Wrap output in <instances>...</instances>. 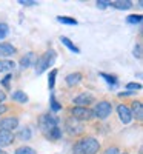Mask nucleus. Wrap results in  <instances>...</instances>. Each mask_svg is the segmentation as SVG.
Masks as SVG:
<instances>
[{
  "instance_id": "f257e3e1",
  "label": "nucleus",
  "mask_w": 143,
  "mask_h": 154,
  "mask_svg": "<svg viewBox=\"0 0 143 154\" xmlns=\"http://www.w3.org/2000/svg\"><path fill=\"white\" fill-rule=\"evenodd\" d=\"M54 60H56V53L54 51H48V53H45L40 59L35 60V72L42 74L45 69H48L51 65H53Z\"/></svg>"
},
{
  "instance_id": "f03ea898",
  "label": "nucleus",
  "mask_w": 143,
  "mask_h": 154,
  "mask_svg": "<svg viewBox=\"0 0 143 154\" xmlns=\"http://www.w3.org/2000/svg\"><path fill=\"white\" fill-rule=\"evenodd\" d=\"M57 123H59V119L54 117V116H49V114L42 116V119H40V128H42L43 134L48 137V134L53 131L54 128H57Z\"/></svg>"
},
{
  "instance_id": "7ed1b4c3",
  "label": "nucleus",
  "mask_w": 143,
  "mask_h": 154,
  "mask_svg": "<svg viewBox=\"0 0 143 154\" xmlns=\"http://www.w3.org/2000/svg\"><path fill=\"white\" fill-rule=\"evenodd\" d=\"M79 145H80L83 154H96L99 151V148H100L99 142L94 137H85L83 140L79 142Z\"/></svg>"
},
{
  "instance_id": "20e7f679",
  "label": "nucleus",
  "mask_w": 143,
  "mask_h": 154,
  "mask_svg": "<svg viewBox=\"0 0 143 154\" xmlns=\"http://www.w3.org/2000/svg\"><path fill=\"white\" fill-rule=\"evenodd\" d=\"M111 111H112V105L109 103V102H99V103L96 105V109H94L93 114H96L99 119L103 120L111 114Z\"/></svg>"
},
{
  "instance_id": "39448f33",
  "label": "nucleus",
  "mask_w": 143,
  "mask_h": 154,
  "mask_svg": "<svg viewBox=\"0 0 143 154\" xmlns=\"http://www.w3.org/2000/svg\"><path fill=\"white\" fill-rule=\"evenodd\" d=\"M72 117L75 120H89L93 117V111L88 109V108L75 106V108H72Z\"/></svg>"
},
{
  "instance_id": "423d86ee",
  "label": "nucleus",
  "mask_w": 143,
  "mask_h": 154,
  "mask_svg": "<svg viewBox=\"0 0 143 154\" xmlns=\"http://www.w3.org/2000/svg\"><path fill=\"white\" fill-rule=\"evenodd\" d=\"M93 102H94V97L91 96V94H88V93H83V94L77 96V97L74 99V103H75L77 106H82V108H86V105L93 103Z\"/></svg>"
},
{
  "instance_id": "0eeeda50",
  "label": "nucleus",
  "mask_w": 143,
  "mask_h": 154,
  "mask_svg": "<svg viewBox=\"0 0 143 154\" xmlns=\"http://www.w3.org/2000/svg\"><path fill=\"white\" fill-rule=\"evenodd\" d=\"M17 125H19V120L16 117H6L0 122V128H2L3 131H9V133L14 130V128H17Z\"/></svg>"
},
{
  "instance_id": "6e6552de",
  "label": "nucleus",
  "mask_w": 143,
  "mask_h": 154,
  "mask_svg": "<svg viewBox=\"0 0 143 154\" xmlns=\"http://www.w3.org/2000/svg\"><path fill=\"white\" fill-rule=\"evenodd\" d=\"M117 111H119L120 120H122L123 123H129V122L132 120V112H131V109H129L128 106H125V105H119Z\"/></svg>"
},
{
  "instance_id": "1a4fd4ad",
  "label": "nucleus",
  "mask_w": 143,
  "mask_h": 154,
  "mask_svg": "<svg viewBox=\"0 0 143 154\" xmlns=\"http://www.w3.org/2000/svg\"><path fill=\"white\" fill-rule=\"evenodd\" d=\"M66 128H68V131L71 133V134H80L82 131H83V126L77 122L74 117L72 119H69L68 122H66Z\"/></svg>"
},
{
  "instance_id": "9d476101",
  "label": "nucleus",
  "mask_w": 143,
  "mask_h": 154,
  "mask_svg": "<svg viewBox=\"0 0 143 154\" xmlns=\"http://www.w3.org/2000/svg\"><path fill=\"white\" fill-rule=\"evenodd\" d=\"M14 142V134L9 131L0 130V146H8Z\"/></svg>"
},
{
  "instance_id": "9b49d317",
  "label": "nucleus",
  "mask_w": 143,
  "mask_h": 154,
  "mask_svg": "<svg viewBox=\"0 0 143 154\" xmlns=\"http://www.w3.org/2000/svg\"><path fill=\"white\" fill-rule=\"evenodd\" d=\"M34 63H35V54L34 53H28L20 59V66L22 68H29V66L34 65Z\"/></svg>"
},
{
  "instance_id": "f8f14e48",
  "label": "nucleus",
  "mask_w": 143,
  "mask_h": 154,
  "mask_svg": "<svg viewBox=\"0 0 143 154\" xmlns=\"http://www.w3.org/2000/svg\"><path fill=\"white\" fill-rule=\"evenodd\" d=\"M16 48L9 43H0V57H9L12 54H16Z\"/></svg>"
},
{
  "instance_id": "ddd939ff",
  "label": "nucleus",
  "mask_w": 143,
  "mask_h": 154,
  "mask_svg": "<svg viewBox=\"0 0 143 154\" xmlns=\"http://www.w3.org/2000/svg\"><path fill=\"white\" fill-rule=\"evenodd\" d=\"M111 6L117 9H129V8H132V2H129V0H117V2L111 3Z\"/></svg>"
},
{
  "instance_id": "4468645a",
  "label": "nucleus",
  "mask_w": 143,
  "mask_h": 154,
  "mask_svg": "<svg viewBox=\"0 0 143 154\" xmlns=\"http://www.w3.org/2000/svg\"><path fill=\"white\" fill-rule=\"evenodd\" d=\"M82 80V74L80 72H74V74H69V75H66V83L69 85V86H74V85H77Z\"/></svg>"
},
{
  "instance_id": "2eb2a0df",
  "label": "nucleus",
  "mask_w": 143,
  "mask_h": 154,
  "mask_svg": "<svg viewBox=\"0 0 143 154\" xmlns=\"http://www.w3.org/2000/svg\"><path fill=\"white\" fill-rule=\"evenodd\" d=\"M14 66H16V63L11 60H0V72L11 71V69H14Z\"/></svg>"
},
{
  "instance_id": "dca6fc26",
  "label": "nucleus",
  "mask_w": 143,
  "mask_h": 154,
  "mask_svg": "<svg viewBox=\"0 0 143 154\" xmlns=\"http://www.w3.org/2000/svg\"><path fill=\"white\" fill-rule=\"evenodd\" d=\"M132 111H134V116H135L138 120L143 119V108H141L140 102H134V103H132Z\"/></svg>"
},
{
  "instance_id": "f3484780",
  "label": "nucleus",
  "mask_w": 143,
  "mask_h": 154,
  "mask_svg": "<svg viewBox=\"0 0 143 154\" xmlns=\"http://www.w3.org/2000/svg\"><path fill=\"white\" fill-rule=\"evenodd\" d=\"M62 43H63L65 46H68V48L72 51V53H75V54H79V53H80V49L77 48V46H75V45H74V43L69 40V38H68V37H62Z\"/></svg>"
},
{
  "instance_id": "a211bd4d",
  "label": "nucleus",
  "mask_w": 143,
  "mask_h": 154,
  "mask_svg": "<svg viewBox=\"0 0 143 154\" xmlns=\"http://www.w3.org/2000/svg\"><path fill=\"white\" fill-rule=\"evenodd\" d=\"M12 100H16V102H22V103H25V102H28V96L25 94L23 91H16V93H12Z\"/></svg>"
},
{
  "instance_id": "6ab92c4d",
  "label": "nucleus",
  "mask_w": 143,
  "mask_h": 154,
  "mask_svg": "<svg viewBox=\"0 0 143 154\" xmlns=\"http://www.w3.org/2000/svg\"><path fill=\"white\" fill-rule=\"evenodd\" d=\"M16 154H37V152L29 146H20V148L16 149Z\"/></svg>"
},
{
  "instance_id": "aec40b11",
  "label": "nucleus",
  "mask_w": 143,
  "mask_h": 154,
  "mask_svg": "<svg viewBox=\"0 0 143 154\" xmlns=\"http://www.w3.org/2000/svg\"><path fill=\"white\" fill-rule=\"evenodd\" d=\"M19 139H22V140H29V139H31L29 128H25V130H22V131L19 133Z\"/></svg>"
},
{
  "instance_id": "412c9836",
  "label": "nucleus",
  "mask_w": 143,
  "mask_h": 154,
  "mask_svg": "<svg viewBox=\"0 0 143 154\" xmlns=\"http://www.w3.org/2000/svg\"><path fill=\"white\" fill-rule=\"evenodd\" d=\"M9 32V28L6 23H0V38H5Z\"/></svg>"
},
{
  "instance_id": "4be33fe9",
  "label": "nucleus",
  "mask_w": 143,
  "mask_h": 154,
  "mask_svg": "<svg viewBox=\"0 0 143 154\" xmlns=\"http://www.w3.org/2000/svg\"><path fill=\"white\" fill-rule=\"evenodd\" d=\"M60 136H62V131H60V128H59V126H57V128H54V130L48 134V137H49V139H53V140L59 139Z\"/></svg>"
},
{
  "instance_id": "5701e85b",
  "label": "nucleus",
  "mask_w": 143,
  "mask_h": 154,
  "mask_svg": "<svg viewBox=\"0 0 143 154\" xmlns=\"http://www.w3.org/2000/svg\"><path fill=\"white\" fill-rule=\"evenodd\" d=\"M56 75H57V69H53V71H51V74H49V80H48V83H49V89H53V88H54Z\"/></svg>"
},
{
  "instance_id": "b1692460",
  "label": "nucleus",
  "mask_w": 143,
  "mask_h": 154,
  "mask_svg": "<svg viewBox=\"0 0 143 154\" xmlns=\"http://www.w3.org/2000/svg\"><path fill=\"white\" fill-rule=\"evenodd\" d=\"M51 108H53L54 111H59L62 106L59 105V102L56 100V97H54V94H51Z\"/></svg>"
},
{
  "instance_id": "393cba45",
  "label": "nucleus",
  "mask_w": 143,
  "mask_h": 154,
  "mask_svg": "<svg viewBox=\"0 0 143 154\" xmlns=\"http://www.w3.org/2000/svg\"><path fill=\"white\" fill-rule=\"evenodd\" d=\"M128 22H129V23H140V22H141V16H138V14H132V16H129V17H128Z\"/></svg>"
},
{
  "instance_id": "a878e982",
  "label": "nucleus",
  "mask_w": 143,
  "mask_h": 154,
  "mask_svg": "<svg viewBox=\"0 0 143 154\" xmlns=\"http://www.w3.org/2000/svg\"><path fill=\"white\" fill-rule=\"evenodd\" d=\"M59 22L60 23H66V25H77V22L74 19H69V17H59Z\"/></svg>"
},
{
  "instance_id": "bb28decb",
  "label": "nucleus",
  "mask_w": 143,
  "mask_h": 154,
  "mask_svg": "<svg viewBox=\"0 0 143 154\" xmlns=\"http://www.w3.org/2000/svg\"><path fill=\"white\" fill-rule=\"evenodd\" d=\"M100 75H102V77H105V80H106L108 83H115V82H117L114 75H109V74H105V72H102Z\"/></svg>"
},
{
  "instance_id": "cd10ccee",
  "label": "nucleus",
  "mask_w": 143,
  "mask_h": 154,
  "mask_svg": "<svg viewBox=\"0 0 143 154\" xmlns=\"http://www.w3.org/2000/svg\"><path fill=\"white\" fill-rule=\"evenodd\" d=\"M19 3L23 5V6H32V5H37V2H34V0H20Z\"/></svg>"
},
{
  "instance_id": "c85d7f7f",
  "label": "nucleus",
  "mask_w": 143,
  "mask_h": 154,
  "mask_svg": "<svg viewBox=\"0 0 143 154\" xmlns=\"http://www.w3.org/2000/svg\"><path fill=\"white\" fill-rule=\"evenodd\" d=\"M108 5H111V2H106V0H99V2H97V6L102 8V9H105Z\"/></svg>"
},
{
  "instance_id": "c756f323",
  "label": "nucleus",
  "mask_w": 143,
  "mask_h": 154,
  "mask_svg": "<svg viewBox=\"0 0 143 154\" xmlns=\"http://www.w3.org/2000/svg\"><path fill=\"white\" fill-rule=\"evenodd\" d=\"M134 56L138 57V59L141 57V46H140V45H137V46L134 48Z\"/></svg>"
},
{
  "instance_id": "7c9ffc66",
  "label": "nucleus",
  "mask_w": 143,
  "mask_h": 154,
  "mask_svg": "<svg viewBox=\"0 0 143 154\" xmlns=\"http://www.w3.org/2000/svg\"><path fill=\"white\" fill-rule=\"evenodd\" d=\"M126 88L128 89H141V85L140 83H128Z\"/></svg>"
},
{
  "instance_id": "2f4dec72",
  "label": "nucleus",
  "mask_w": 143,
  "mask_h": 154,
  "mask_svg": "<svg viewBox=\"0 0 143 154\" xmlns=\"http://www.w3.org/2000/svg\"><path fill=\"white\" fill-rule=\"evenodd\" d=\"M106 154H120V151L117 149V148H108Z\"/></svg>"
},
{
  "instance_id": "473e14b6",
  "label": "nucleus",
  "mask_w": 143,
  "mask_h": 154,
  "mask_svg": "<svg viewBox=\"0 0 143 154\" xmlns=\"http://www.w3.org/2000/svg\"><path fill=\"white\" fill-rule=\"evenodd\" d=\"M74 154H83V152H82V148H80V145H79V143H77V145L74 146Z\"/></svg>"
},
{
  "instance_id": "72a5a7b5",
  "label": "nucleus",
  "mask_w": 143,
  "mask_h": 154,
  "mask_svg": "<svg viewBox=\"0 0 143 154\" xmlns=\"http://www.w3.org/2000/svg\"><path fill=\"white\" fill-rule=\"evenodd\" d=\"M6 99V96H5V93L3 91H0V105H2V102Z\"/></svg>"
},
{
  "instance_id": "f704fd0d",
  "label": "nucleus",
  "mask_w": 143,
  "mask_h": 154,
  "mask_svg": "<svg viewBox=\"0 0 143 154\" xmlns=\"http://www.w3.org/2000/svg\"><path fill=\"white\" fill-rule=\"evenodd\" d=\"M9 79H11V75H6L5 79H3V85H5V86H8V83H9Z\"/></svg>"
},
{
  "instance_id": "c9c22d12",
  "label": "nucleus",
  "mask_w": 143,
  "mask_h": 154,
  "mask_svg": "<svg viewBox=\"0 0 143 154\" xmlns=\"http://www.w3.org/2000/svg\"><path fill=\"white\" fill-rule=\"evenodd\" d=\"M6 111V106H3V105H0V116H2L3 112Z\"/></svg>"
}]
</instances>
